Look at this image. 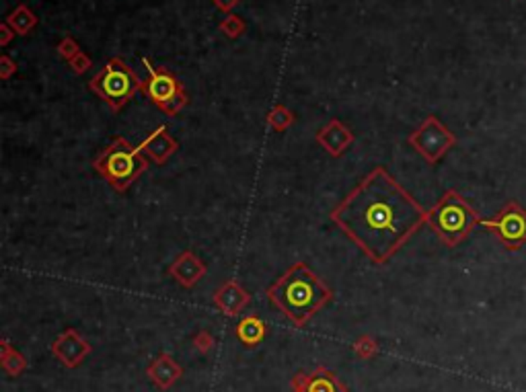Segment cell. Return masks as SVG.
<instances>
[{"label":"cell","mask_w":526,"mask_h":392,"mask_svg":"<svg viewBox=\"0 0 526 392\" xmlns=\"http://www.w3.org/2000/svg\"><path fill=\"white\" fill-rule=\"evenodd\" d=\"M426 218L428 212L383 167L368 172L331 212V220L377 265H384Z\"/></svg>","instance_id":"obj_1"},{"label":"cell","mask_w":526,"mask_h":392,"mask_svg":"<svg viewBox=\"0 0 526 392\" xmlns=\"http://www.w3.org/2000/svg\"><path fill=\"white\" fill-rule=\"evenodd\" d=\"M267 298L296 327H305L327 302H331L334 292L307 263L298 261L267 288Z\"/></svg>","instance_id":"obj_2"},{"label":"cell","mask_w":526,"mask_h":392,"mask_svg":"<svg viewBox=\"0 0 526 392\" xmlns=\"http://www.w3.org/2000/svg\"><path fill=\"white\" fill-rule=\"evenodd\" d=\"M93 167L116 191H126L148 169V160L140 148L132 146L126 138H116L97 156Z\"/></svg>","instance_id":"obj_3"},{"label":"cell","mask_w":526,"mask_h":392,"mask_svg":"<svg viewBox=\"0 0 526 392\" xmlns=\"http://www.w3.org/2000/svg\"><path fill=\"white\" fill-rule=\"evenodd\" d=\"M426 222L430 224L432 230L440 236L444 245L456 246L469 236V232L481 220H479L477 212L456 191H446L428 212Z\"/></svg>","instance_id":"obj_4"},{"label":"cell","mask_w":526,"mask_h":392,"mask_svg":"<svg viewBox=\"0 0 526 392\" xmlns=\"http://www.w3.org/2000/svg\"><path fill=\"white\" fill-rule=\"evenodd\" d=\"M142 80L120 58H111L107 66L91 80V91L103 99L114 111H120L138 91H142Z\"/></svg>","instance_id":"obj_5"},{"label":"cell","mask_w":526,"mask_h":392,"mask_svg":"<svg viewBox=\"0 0 526 392\" xmlns=\"http://www.w3.org/2000/svg\"><path fill=\"white\" fill-rule=\"evenodd\" d=\"M142 64L148 70V80L142 84V93L165 115L175 118L188 105V95L183 91L181 82L165 68H154L146 58H142Z\"/></svg>","instance_id":"obj_6"},{"label":"cell","mask_w":526,"mask_h":392,"mask_svg":"<svg viewBox=\"0 0 526 392\" xmlns=\"http://www.w3.org/2000/svg\"><path fill=\"white\" fill-rule=\"evenodd\" d=\"M455 142L456 138L453 132L436 115H428L422 125L407 138V144L415 148L430 165L438 163L448 152V148L455 146Z\"/></svg>","instance_id":"obj_7"},{"label":"cell","mask_w":526,"mask_h":392,"mask_svg":"<svg viewBox=\"0 0 526 392\" xmlns=\"http://www.w3.org/2000/svg\"><path fill=\"white\" fill-rule=\"evenodd\" d=\"M481 224L489 228L508 248H518L526 241V212L516 203L506 206L496 218L481 220Z\"/></svg>","instance_id":"obj_8"},{"label":"cell","mask_w":526,"mask_h":392,"mask_svg":"<svg viewBox=\"0 0 526 392\" xmlns=\"http://www.w3.org/2000/svg\"><path fill=\"white\" fill-rule=\"evenodd\" d=\"M51 353L66 366V368H76L82 364V360L91 353V345L85 341L74 329H66L54 343H51Z\"/></svg>","instance_id":"obj_9"},{"label":"cell","mask_w":526,"mask_h":392,"mask_svg":"<svg viewBox=\"0 0 526 392\" xmlns=\"http://www.w3.org/2000/svg\"><path fill=\"white\" fill-rule=\"evenodd\" d=\"M208 273V265L195 257L192 251L181 253L171 265H169V275L183 288H193L200 279H204Z\"/></svg>","instance_id":"obj_10"},{"label":"cell","mask_w":526,"mask_h":392,"mask_svg":"<svg viewBox=\"0 0 526 392\" xmlns=\"http://www.w3.org/2000/svg\"><path fill=\"white\" fill-rule=\"evenodd\" d=\"M314 138H317V142L321 146L325 148V152H329L335 158L341 156L348 148L354 144V140H356L354 132L348 125H343L339 120H331L327 125H323L317 132Z\"/></svg>","instance_id":"obj_11"},{"label":"cell","mask_w":526,"mask_h":392,"mask_svg":"<svg viewBox=\"0 0 526 392\" xmlns=\"http://www.w3.org/2000/svg\"><path fill=\"white\" fill-rule=\"evenodd\" d=\"M140 152H142L146 158H150L154 165H165L169 158L177 152V140L171 138L169 134L167 125H159L146 140H142L140 144Z\"/></svg>","instance_id":"obj_12"},{"label":"cell","mask_w":526,"mask_h":392,"mask_svg":"<svg viewBox=\"0 0 526 392\" xmlns=\"http://www.w3.org/2000/svg\"><path fill=\"white\" fill-rule=\"evenodd\" d=\"M214 300L216 308L224 315V317H237L245 310V306L251 302V296L249 292H245L239 286V282L235 279H228L224 282L218 290L212 296Z\"/></svg>","instance_id":"obj_13"},{"label":"cell","mask_w":526,"mask_h":392,"mask_svg":"<svg viewBox=\"0 0 526 392\" xmlns=\"http://www.w3.org/2000/svg\"><path fill=\"white\" fill-rule=\"evenodd\" d=\"M146 376L159 386V388H171L181 376H183V368L169 355V353H163L159 355L148 368H146Z\"/></svg>","instance_id":"obj_14"},{"label":"cell","mask_w":526,"mask_h":392,"mask_svg":"<svg viewBox=\"0 0 526 392\" xmlns=\"http://www.w3.org/2000/svg\"><path fill=\"white\" fill-rule=\"evenodd\" d=\"M302 392H348L345 386L339 382V378L335 376L334 372H329L327 368L319 366L312 374H309L307 386Z\"/></svg>","instance_id":"obj_15"},{"label":"cell","mask_w":526,"mask_h":392,"mask_svg":"<svg viewBox=\"0 0 526 392\" xmlns=\"http://www.w3.org/2000/svg\"><path fill=\"white\" fill-rule=\"evenodd\" d=\"M237 337L245 347H255L262 343V339L265 337V324L262 319L249 315L245 319H240L237 324Z\"/></svg>","instance_id":"obj_16"},{"label":"cell","mask_w":526,"mask_h":392,"mask_svg":"<svg viewBox=\"0 0 526 392\" xmlns=\"http://www.w3.org/2000/svg\"><path fill=\"white\" fill-rule=\"evenodd\" d=\"M0 349H2V355H0L2 369H4L8 376H19V374H23V369L27 368V362H25L23 355H21L13 345L8 343V341H2Z\"/></svg>","instance_id":"obj_17"},{"label":"cell","mask_w":526,"mask_h":392,"mask_svg":"<svg viewBox=\"0 0 526 392\" xmlns=\"http://www.w3.org/2000/svg\"><path fill=\"white\" fill-rule=\"evenodd\" d=\"M35 23H37L35 15H31L25 6H19L17 11H13L8 15V19H6V25H11L13 31L19 33V35H27L35 27Z\"/></svg>","instance_id":"obj_18"},{"label":"cell","mask_w":526,"mask_h":392,"mask_svg":"<svg viewBox=\"0 0 526 392\" xmlns=\"http://www.w3.org/2000/svg\"><path fill=\"white\" fill-rule=\"evenodd\" d=\"M294 123V113L288 109L286 105H276L269 113H267V125L274 127L276 132H284Z\"/></svg>","instance_id":"obj_19"},{"label":"cell","mask_w":526,"mask_h":392,"mask_svg":"<svg viewBox=\"0 0 526 392\" xmlns=\"http://www.w3.org/2000/svg\"><path fill=\"white\" fill-rule=\"evenodd\" d=\"M354 351H356V355H358V358L368 360V358H372V355L379 351V343H377L372 337L364 335V337H360L358 341L354 343Z\"/></svg>","instance_id":"obj_20"},{"label":"cell","mask_w":526,"mask_h":392,"mask_svg":"<svg viewBox=\"0 0 526 392\" xmlns=\"http://www.w3.org/2000/svg\"><path fill=\"white\" fill-rule=\"evenodd\" d=\"M243 29H245V23L240 21L239 17H235V15H231V17H226L222 23H220V31L224 33V35H228V37H239L240 33H243Z\"/></svg>","instance_id":"obj_21"},{"label":"cell","mask_w":526,"mask_h":392,"mask_svg":"<svg viewBox=\"0 0 526 392\" xmlns=\"http://www.w3.org/2000/svg\"><path fill=\"white\" fill-rule=\"evenodd\" d=\"M193 345H195L197 351L208 353V351L212 349V345H214V339H212V335H210L208 331H202V333H197V335L193 337Z\"/></svg>","instance_id":"obj_22"},{"label":"cell","mask_w":526,"mask_h":392,"mask_svg":"<svg viewBox=\"0 0 526 392\" xmlns=\"http://www.w3.org/2000/svg\"><path fill=\"white\" fill-rule=\"evenodd\" d=\"M71 66L74 68V72L76 74H82L87 68H89V66H91V60H89L85 53H80V51H78V53H76V56L71 60Z\"/></svg>","instance_id":"obj_23"},{"label":"cell","mask_w":526,"mask_h":392,"mask_svg":"<svg viewBox=\"0 0 526 392\" xmlns=\"http://www.w3.org/2000/svg\"><path fill=\"white\" fill-rule=\"evenodd\" d=\"M307 380H309V374H307V372H296V374L292 376V382H290L292 391H294V392L305 391V386H307Z\"/></svg>","instance_id":"obj_24"},{"label":"cell","mask_w":526,"mask_h":392,"mask_svg":"<svg viewBox=\"0 0 526 392\" xmlns=\"http://www.w3.org/2000/svg\"><path fill=\"white\" fill-rule=\"evenodd\" d=\"M58 49H60V53H62V56H64L66 60H72V58H74V56L78 53V46H76V44L72 42L71 37H68V39H64V42L60 44V48H58Z\"/></svg>","instance_id":"obj_25"},{"label":"cell","mask_w":526,"mask_h":392,"mask_svg":"<svg viewBox=\"0 0 526 392\" xmlns=\"http://www.w3.org/2000/svg\"><path fill=\"white\" fill-rule=\"evenodd\" d=\"M0 64H2V68H0V76L6 80V78H11V74L17 70V66L13 64V60L8 58V56H2L0 58Z\"/></svg>","instance_id":"obj_26"},{"label":"cell","mask_w":526,"mask_h":392,"mask_svg":"<svg viewBox=\"0 0 526 392\" xmlns=\"http://www.w3.org/2000/svg\"><path fill=\"white\" fill-rule=\"evenodd\" d=\"M214 2L218 4V8H222V11H231L233 6L239 4V0H214Z\"/></svg>","instance_id":"obj_27"},{"label":"cell","mask_w":526,"mask_h":392,"mask_svg":"<svg viewBox=\"0 0 526 392\" xmlns=\"http://www.w3.org/2000/svg\"><path fill=\"white\" fill-rule=\"evenodd\" d=\"M8 39H11V33H8V25H2V39H0V42H2V46H4V44H8Z\"/></svg>","instance_id":"obj_28"}]
</instances>
